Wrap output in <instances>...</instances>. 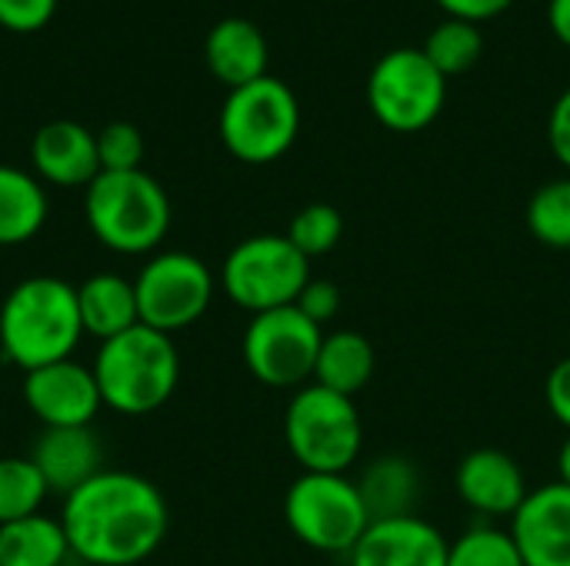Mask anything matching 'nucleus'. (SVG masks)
Wrapping results in <instances>:
<instances>
[{
    "mask_svg": "<svg viewBox=\"0 0 570 566\" xmlns=\"http://www.w3.org/2000/svg\"><path fill=\"white\" fill-rule=\"evenodd\" d=\"M528 230L551 250H570V177L534 190L528 203Z\"/></svg>",
    "mask_w": 570,
    "mask_h": 566,
    "instance_id": "26",
    "label": "nucleus"
},
{
    "mask_svg": "<svg viewBox=\"0 0 570 566\" xmlns=\"http://www.w3.org/2000/svg\"><path fill=\"white\" fill-rule=\"evenodd\" d=\"M548 23L551 33L570 50V0H548Z\"/></svg>",
    "mask_w": 570,
    "mask_h": 566,
    "instance_id": "35",
    "label": "nucleus"
},
{
    "mask_svg": "<svg viewBox=\"0 0 570 566\" xmlns=\"http://www.w3.org/2000/svg\"><path fill=\"white\" fill-rule=\"evenodd\" d=\"M511 537L524 566H570V487L544 484L511 517Z\"/></svg>",
    "mask_w": 570,
    "mask_h": 566,
    "instance_id": "13",
    "label": "nucleus"
},
{
    "mask_svg": "<svg viewBox=\"0 0 570 566\" xmlns=\"http://www.w3.org/2000/svg\"><path fill=\"white\" fill-rule=\"evenodd\" d=\"M558 474H561V484L570 487V434L568 440L561 444V454H558Z\"/></svg>",
    "mask_w": 570,
    "mask_h": 566,
    "instance_id": "36",
    "label": "nucleus"
},
{
    "mask_svg": "<svg viewBox=\"0 0 570 566\" xmlns=\"http://www.w3.org/2000/svg\"><path fill=\"white\" fill-rule=\"evenodd\" d=\"M324 330L297 307L254 314L244 330V364L264 387H301L314 377Z\"/></svg>",
    "mask_w": 570,
    "mask_h": 566,
    "instance_id": "11",
    "label": "nucleus"
},
{
    "mask_svg": "<svg viewBox=\"0 0 570 566\" xmlns=\"http://www.w3.org/2000/svg\"><path fill=\"white\" fill-rule=\"evenodd\" d=\"M347 557L351 566H448V540L414 514L374 520Z\"/></svg>",
    "mask_w": 570,
    "mask_h": 566,
    "instance_id": "14",
    "label": "nucleus"
},
{
    "mask_svg": "<svg viewBox=\"0 0 570 566\" xmlns=\"http://www.w3.org/2000/svg\"><path fill=\"white\" fill-rule=\"evenodd\" d=\"M544 400L554 414V420L570 430V357L554 364V370L544 380Z\"/></svg>",
    "mask_w": 570,
    "mask_h": 566,
    "instance_id": "32",
    "label": "nucleus"
},
{
    "mask_svg": "<svg viewBox=\"0 0 570 566\" xmlns=\"http://www.w3.org/2000/svg\"><path fill=\"white\" fill-rule=\"evenodd\" d=\"M361 500L374 520H394V517H414V507L421 500V474L411 460L401 454L377 457L357 480Z\"/></svg>",
    "mask_w": 570,
    "mask_h": 566,
    "instance_id": "20",
    "label": "nucleus"
},
{
    "mask_svg": "<svg viewBox=\"0 0 570 566\" xmlns=\"http://www.w3.org/2000/svg\"><path fill=\"white\" fill-rule=\"evenodd\" d=\"M23 404L43 427H90L104 407L94 370L73 360L23 374Z\"/></svg>",
    "mask_w": 570,
    "mask_h": 566,
    "instance_id": "12",
    "label": "nucleus"
},
{
    "mask_svg": "<svg viewBox=\"0 0 570 566\" xmlns=\"http://www.w3.org/2000/svg\"><path fill=\"white\" fill-rule=\"evenodd\" d=\"M77 307H80V324L83 334L104 340H114L127 334L130 327L140 324L137 314V294L134 280L120 274H94L77 287Z\"/></svg>",
    "mask_w": 570,
    "mask_h": 566,
    "instance_id": "19",
    "label": "nucleus"
},
{
    "mask_svg": "<svg viewBox=\"0 0 570 566\" xmlns=\"http://www.w3.org/2000/svg\"><path fill=\"white\" fill-rule=\"evenodd\" d=\"M448 566H524L511 534L498 527H474L448 544Z\"/></svg>",
    "mask_w": 570,
    "mask_h": 566,
    "instance_id": "27",
    "label": "nucleus"
},
{
    "mask_svg": "<svg viewBox=\"0 0 570 566\" xmlns=\"http://www.w3.org/2000/svg\"><path fill=\"white\" fill-rule=\"evenodd\" d=\"M448 100V77L421 47L387 50L367 77V107L374 120L394 133L428 130Z\"/></svg>",
    "mask_w": 570,
    "mask_h": 566,
    "instance_id": "9",
    "label": "nucleus"
},
{
    "mask_svg": "<svg viewBox=\"0 0 570 566\" xmlns=\"http://www.w3.org/2000/svg\"><path fill=\"white\" fill-rule=\"evenodd\" d=\"M80 337L77 287L60 277H27L0 307V350L23 374L70 360Z\"/></svg>",
    "mask_w": 570,
    "mask_h": 566,
    "instance_id": "2",
    "label": "nucleus"
},
{
    "mask_svg": "<svg viewBox=\"0 0 570 566\" xmlns=\"http://www.w3.org/2000/svg\"><path fill=\"white\" fill-rule=\"evenodd\" d=\"M50 203L37 177L20 167L0 163V247L33 240L47 224Z\"/></svg>",
    "mask_w": 570,
    "mask_h": 566,
    "instance_id": "21",
    "label": "nucleus"
},
{
    "mask_svg": "<svg viewBox=\"0 0 570 566\" xmlns=\"http://www.w3.org/2000/svg\"><path fill=\"white\" fill-rule=\"evenodd\" d=\"M301 130V103L277 77H261L227 93L220 107V140L244 163H274Z\"/></svg>",
    "mask_w": 570,
    "mask_h": 566,
    "instance_id": "6",
    "label": "nucleus"
},
{
    "mask_svg": "<svg viewBox=\"0 0 570 566\" xmlns=\"http://www.w3.org/2000/svg\"><path fill=\"white\" fill-rule=\"evenodd\" d=\"M57 13V0H0V27L13 33H33Z\"/></svg>",
    "mask_w": 570,
    "mask_h": 566,
    "instance_id": "30",
    "label": "nucleus"
},
{
    "mask_svg": "<svg viewBox=\"0 0 570 566\" xmlns=\"http://www.w3.org/2000/svg\"><path fill=\"white\" fill-rule=\"evenodd\" d=\"M448 17L454 20H468V23H484L501 17L514 0H434Z\"/></svg>",
    "mask_w": 570,
    "mask_h": 566,
    "instance_id": "34",
    "label": "nucleus"
},
{
    "mask_svg": "<svg viewBox=\"0 0 570 566\" xmlns=\"http://www.w3.org/2000/svg\"><path fill=\"white\" fill-rule=\"evenodd\" d=\"M160 490L127 470H100L63 497V534L70 554L90 566L144 564L167 537Z\"/></svg>",
    "mask_w": 570,
    "mask_h": 566,
    "instance_id": "1",
    "label": "nucleus"
},
{
    "mask_svg": "<svg viewBox=\"0 0 570 566\" xmlns=\"http://www.w3.org/2000/svg\"><path fill=\"white\" fill-rule=\"evenodd\" d=\"M204 57L210 73L230 90L267 77V40L244 17H224L210 27Z\"/></svg>",
    "mask_w": 570,
    "mask_h": 566,
    "instance_id": "18",
    "label": "nucleus"
},
{
    "mask_svg": "<svg viewBox=\"0 0 570 566\" xmlns=\"http://www.w3.org/2000/svg\"><path fill=\"white\" fill-rule=\"evenodd\" d=\"M424 57L451 80V77H461L468 73L478 60H481V50H484V37L478 30V23H468V20H441L428 40H424Z\"/></svg>",
    "mask_w": 570,
    "mask_h": 566,
    "instance_id": "24",
    "label": "nucleus"
},
{
    "mask_svg": "<svg viewBox=\"0 0 570 566\" xmlns=\"http://www.w3.org/2000/svg\"><path fill=\"white\" fill-rule=\"evenodd\" d=\"M374 364H377L374 347L364 334L334 330V334H324L317 367H314V384L354 400V394H361L371 384Z\"/></svg>",
    "mask_w": 570,
    "mask_h": 566,
    "instance_id": "22",
    "label": "nucleus"
},
{
    "mask_svg": "<svg viewBox=\"0 0 570 566\" xmlns=\"http://www.w3.org/2000/svg\"><path fill=\"white\" fill-rule=\"evenodd\" d=\"M307 280L311 260L287 240V234H257L240 240L220 270L224 294L250 314L294 307Z\"/></svg>",
    "mask_w": 570,
    "mask_h": 566,
    "instance_id": "8",
    "label": "nucleus"
},
{
    "mask_svg": "<svg viewBox=\"0 0 570 566\" xmlns=\"http://www.w3.org/2000/svg\"><path fill=\"white\" fill-rule=\"evenodd\" d=\"M344 237V217L331 203H307L304 210L294 214L287 227V240L311 260L331 254Z\"/></svg>",
    "mask_w": 570,
    "mask_h": 566,
    "instance_id": "28",
    "label": "nucleus"
},
{
    "mask_svg": "<svg viewBox=\"0 0 570 566\" xmlns=\"http://www.w3.org/2000/svg\"><path fill=\"white\" fill-rule=\"evenodd\" d=\"M454 487L458 497L484 517H514L531 494L518 460L494 447L471 450L458 464Z\"/></svg>",
    "mask_w": 570,
    "mask_h": 566,
    "instance_id": "15",
    "label": "nucleus"
},
{
    "mask_svg": "<svg viewBox=\"0 0 570 566\" xmlns=\"http://www.w3.org/2000/svg\"><path fill=\"white\" fill-rule=\"evenodd\" d=\"M70 544L60 520L33 514L0 527V566H63Z\"/></svg>",
    "mask_w": 570,
    "mask_h": 566,
    "instance_id": "23",
    "label": "nucleus"
},
{
    "mask_svg": "<svg viewBox=\"0 0 570 566\" xmlns=\"http://www.w3.org/2000/svg\"><path fill=\"white\" fill-rule=\"evenodd\" d=\"M90 370L104 407L124 417H147L174 397L180 357L167 334L137 324L127 334L104 340Z\"/></svg>",
    "mask_w": 570,
    "mask_h": 566,
    "instance_id": "3",
    "label": "nucleus"
},
{
    "mask_svg": "<svg viewBox=\"0 0 570 566\" xmlns=\"http://www.w3.org/2000/svg\"><path fill=\"white\" fill-rule=\"evenodd\" d=\"M284 437L304 474H344L361 457L364 424L351 397L311 384L301 387L287 404Z\"/></svg>",
    "mask_w": 570,
    "mask_h": 566,
    "instance_id": "5",
    "label": "nucleus"
},
{
    "mask_svg": "<svg viewBox=\"0 0 570 566\" xmlns=\"http://www.w3.org/2000/svg\"><path fill=\"white\" fill-rule=\"evenodd\" d=\"M100 457L104 447L90 427H47L30 454L50 494H63V497H70L77 487H83L104 470Z\"/></svg>",
    "mask_w": 570,
    "mask_h": 566,
    "instance_id": "17",
    "label": "nucleus"
},
{
    "mask_svg": "<svg viewBox=\"0 0 570 566\" xmlns=\"http://www.w3.org/2000/svg\"><path fill=\"white\" fill-rule=\"evenodd\" d=\"M307 320H314L317 327H324V324H331L334 317H337V310H341V290H337V284H331V280H307V287L301 290V297H297V304H294Z\"/></svg>",
    "mask_w": 570,
    "mask_h": 566,
    "instance_id": "31",
    "label": "nucleus"
},
{
    "mask_svg": "<svg viewBox=\"0 0 570 566\" xmlns=\"http://www.w3.org/2000/svg\"><path fill=\"white\" fill-rule=\"evenodd\" d=\"M97 157H100V173L140 170V163H144V133L127 120H114L97 133Z\"/></svg>",
    "mask_w": 570,
    "mask_h": 566,
    "instance_id": "29",
    "label": "nucleus"
},
{
    "mask_svg": "<svg viewBox=\"0 0 570 566\" xmlns=\"http://www.w3.org/2000/svg\"><path fill=\"white\" fill-rule=\"evenodd\" d=\"M87 227L114 254H150L170 230L167 190L147 170L97 173L83 193Z\"/></svg>",
    "mask_w": 570,
    "mask_h": 566,
    "instance_id": "4",
    "label": "nucleus"
},
{
    "mask_svg": "<svg viewBox=\"0 0 570 566\" xmlns=\"http://www.w3.org/2000/svg\"><path fill=\"white\" fill-rule=\"evenodd\" d=\"M50 487L30 457H0V527L40 514Z\"/></svg>",
    "mask_w": 570,
    "mask_h": 566,
    "instance_id": "25",
    "label": "nucleus"
},
{
    "mask_svg": "<svg viewBox=\"0 0 570 566\" xmlns=\"http://www.w3.org/2000/svg\"><path fill=\"white\" fill-rule=\"evenodd\" d=\"M284 517L291 534L321 554H351L371 527L361 490L344 474H301L284 497Z\"/></svg>",
    "mask_w": 570,
    "mask_h": 566,
    "instance_id": "7",
    "label": "nucleus"
},
{
    "mask_svg": "<svg viewBox=\"0 0 570 566\" xmlns=\"http://www.w3.org/2000/svg\"><path fill=\"white\" fill-rule=\"evenodd\" d=\"M140 324L157 334H177L197 324L214 300V277L207 264L184 250L157 254L134 280Z\"/></svg>",
    "mask_w": 570,
    "mask_h": 566,
    "instance_id": "10",
    "label": "nucleus"
},
{
    "mask_svg": "<svg viewBox=\"0 0 570 566\" xmlns=\"http://www.w3.org/2000/svg\"><path fill=\"white\" fill-rule=\"evenodd\" d=\"M33 170L53 187H90L100 173L97 133L77 120H50L33 133L30 143Z\"/></svg>",
    "mask_w": 570,
    "mask_h": 566,
    "instance_id": "16",
    "label": "nucleus"
},
{
    "mask_svg": "<svg viewBox=\"0 0 570 566\" xmlns=\"http://www.w3.org/2000/svg\"><path fill=\"white\" fill-rule=\"evenodd\" d=\"M548 143L554 157L570 170V87L554 100L551 117H548Z\"/></svg>",
    "mask_w": 570,
    "mask_h": 566,
    "instance_id": "33",
    "label": "nucleus"
}]
</instances>
